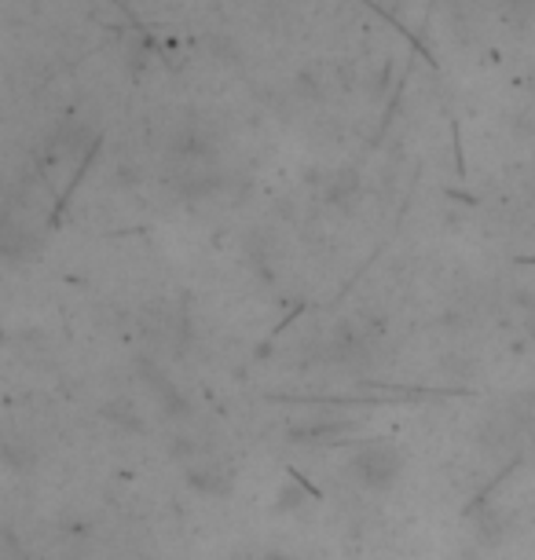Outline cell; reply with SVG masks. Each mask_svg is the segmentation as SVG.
<instances>
[{
	"mask_svg": "<svg viewBox=\"0 0 535 560\" xmlns=\"http://www.w3.org/2000/svg\"><path fill=\"white\" fill-rule=\"evenodd\" d=\"M349 472L363 488L385 491L404 472V454L396 451L393 443H363V447L352 454Z\"/></svg>",
	"mask_w": 535,
	"mask_h": 560,
	"instance_id": "6da1fadb",
	"label": "cell"
}]
</instances>
